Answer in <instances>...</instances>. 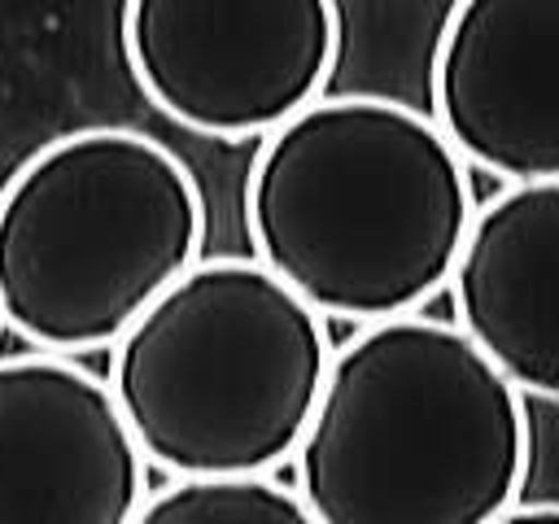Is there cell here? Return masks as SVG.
Here are the masks:
<instances>
[{
	"mask_svg": "<svg viewBox=\"0 0 559 524\" xmlns=\"http://www.w3.org/2000/svg\"><path fill=\"white\" fill-rule=\"evenodd\" d=\"M454 327L528 397L559 393V179L476 201L445 275Z\"/></svg>",
	"mask_w": 559,
	"mask_h": 524,
	"instance_id": "8",
	"label": "cell"
},
{
	"mask_svg": "<svg viewBox=\"0 0 559 524\" xmlns=\"http://www.w3.org/2000/svg\"><path fill=\"white\" fill-rule=\"evenodd\" d=\"M533 458L524 393L419 310L354 323L293 450L310 524H493Z\"/></svg>",
	"mask_w": 559,
	"mask_h": 524,
	"instance_id": "2",
	"label": "cell"
},
{
	"mask_svg": "<svg viewBox=\"0 0 559 524\" xmlns=\"http://www.w3.org/2000/svg\"><path fill=\"white\" fill-rule=\"evenodd\" d=\"M0 332H4V323H0Z\"/></svg>",
	"mask_w": 559,
	"mask_h": 524,
	"instance_id": "10",
	"label": "cell"
},
{
	"mask_svg": "<svg viewBox=\"0 0 559 524\" xmlns=\"http://www.w3.org/2000/svg\"><path fill=\"white\" fill-rule=\"evenodd\" d=\"M472 210L467 162L437 122L376 92H319L258 135L245 175L253 258L341 323L424 310Z\"/></svg>",
	"mask_w": 559,
	"mask_h": 524,
	"instance_id": "1",
	"label": "cell"
},
{
	"mask_svg": "<svg viewBox=\"0 0 559 524\" xmlns=\"http://www.w3.org/2000/svg\"><path fill=\"white\" fill-rule=\"evenodd\" d=\"M432 122L498 183L559 175V0H454L428 70Z\"/></svg>",
	"mask_w": 559,
	"mask_h": 524,
	"instance_id": "7",
	"label": "cell"
},
{
	"mask_svg": "<svg viewBox=\"0 0 559 524\" xmlns=\"http://www.w3.org/2000/svg\"><path fill=\"white\" fill-rule=\"evenodd\" d=\"M122 61L144 100L210 140H258L328 92L336 0H122Z\"/></svg>",
	"mask_w": 559,
	"mask_h": 524,
	"instance_id": "5",
	"label": "cell"
},
{
	"mask_svg": "<svg viewBox=\"0 0 559 524\" xmlns=\"http://www.w3.org/2000/svg\"><path fill=\"white\" fill-rule=\"evenodd\" d=\"M332 358L328 319L258 258H197L109 345V393L148 467L280 472Z\"/></svg>",
	"mask_w": 559,
	"mask_h": 524,
	"instance_id": "3",
	"label": "cell"
},
{
	"mask_svg": "<svg viewBox=\"0 0 559 524\" xmlns=\"http://www.w3.org/2000/svg\"><path fill=\"white\" fill-rule=\"evenodd\" d=\"M205 245L188 162L135 127H74L0 183V323L31 349L92 354Z\"/></svg>",
	"mask_w": 559,
	"mask_h": 524,
	"instance_id": "4",
	"label": "cell"
},
{
	"mask_svg": "<svg viewBox=\"0 0 559 524\" xmlns=\"http://www.w3.org/2000/svg\"><path fill=\"white\" fill-rule=\"evenodd\" d=\"M148 524H310L301 493L280 472H192L148 489Z\"/></svg>",
	"mask_w": 559,
	"mask_h": 524,
	"instance_id": "9",
	"label": "cell"
},
{
	"mask_svg": "<svg viewBox=\"0 0 559 524\" xmlns=\"http://www.w3.org/2000/svg\"><path fill=\"white\" fill-rule=\"evenodd\" d=\"M148 463L74 354H0V524H131Z\"/></svg>",
	"mask_w": 559,
	"mask_h": 524,
	"instance_id": "6",
	"label": "cell"
}]
</instances>
